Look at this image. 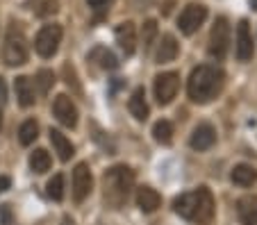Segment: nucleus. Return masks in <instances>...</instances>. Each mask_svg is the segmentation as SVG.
I'll use <instances>...</instances> for the list:
<instances>
[{
  "instance_id": "obj_1",
  "label": "nucleus",
  "mask_w": 257,
  "mask_h": 225,
  "mask_svg": "<svg viewBox=\"0 0 257 225\" xmlns=\"http://www.w3.org/2000/svg\"><path fill=\"white\" fill-rule=\"evenodd\" d=\"M223 78H225L223 71L216 69V66H209V64H203V66L194 69L189 78V87H187L189 98L198 105L209 103L223 89Z\"/></svg>"
},
{
  "instance_id": "obj_2",
  "label": "nucleus",
  "mask_w": 257,
  "mask_h": 225,
  "mask_svg": "<svg viewBox=\"0 0 257 225\" xmlns=\"http://www.w3.org/2000/svg\"><path fill=\"white\" fill-rule=\"evenodd\" d=\"M173 207L182 218L194 220V223H207L214 214V198L209 193V189L200 186V189L182 193L180 198H175Z\"/></svg>"
},
{
  "instance_id": "obj_3",
  "label": "nucleus",
  "mask_w": 257,
  "mask_h": 225,
  "mask_svg": "<svg viewBox=\"0 0 257 225\" xmlns=\"http://www.w3.org/2000/svg\"><path fill=\"white\" fill-rule=\"evenodd\" d=\"M135 184V171L127 166H114L102 175V196L112 209L125 205L130 189Z\"/></svg>"
},
{
  "instance_id": "obj_4",
  "label": "nucleus",
  "mask_w": 257,
  "mask_h": 225,
  "mask_svg": "<svg viewBox=\"0 0 257 225\" xmlns=\"http://www.w3.org/2000/svg\"><path fill=\"white\" fill-rule=\"evenodd\" d=\"M3 59L7 66H21L28 62V39L19 23H10L5 46H3Z\"/></svg>"
},
{
  "instance_id": "obj_5",
  "label": "nucleus",
  "mask_w": 257,
  "mask_h": 225,
  "mask_svg": "<svg viewBox=\"0 0 257 225\" xmlns=\"http://www.w3.org/2000/svg\"><path fill=\"white\" fill-rule=\"evenodd\" d=\"M230 50V23L228 19L218 16L212 25V32H209V55L214 59H223Z\"/></svg>"
},
{
  "instance_id": "obj_6",
  "label": "nucleus",
  "mask_w": 257,
  "mask_h": 225,
  "mask_svg": "<svg viewBox=\"0 0 257 225\" xmlns=\"http://www.w3.org/2000/svg\"><path fill=\"white\" fill-rule=\"evenodd\" d=\"M59 44H62V25L57 23H50V25H44L39 30V35L34 39V48L41 57H53L57 53Z\"/></svg>"
},
{
  "instance_id": "obj_7",
  "label": "nucleus",
  "mask_w": 257,
  "mask_h": 225,
  "mask_svg": "<svg viewBox=\"0 0 257 225\" xmlns=\"http://www.w3.org/2000/svg\"><path fill=\"white\" fill-rule=\"evenodd\" d=\"M205 19H207V7L200 5V3H191V5H187L185 10H182V14H180L178 28L182 35H194L196 30L205 23Z\"/></svg>"
},
{
  "instance_id": "obj_8",
  "label": "nucleus",
  "mask_w": 257,
  "mask_h": 225,
  "mask_svg": "<svg viewBox=\"0 0 257 225\" xmlns=\"http://www.w3.org/2000/svg\"><path fill=\"white\" fill-rule=\"evenodd\" d=\"M180 89V75L169 71V73H162L155 78V98L160 105H169L175 98V93Z\"/></svg>"
},
{
  "instance_id": "obj_9",
  "label": "nucleus",
  "mask_w": 257,
  "mask_h": 225,
  "mask_svg": "<svg viewBox=\"0 0 257 225\" xmlns=\"http://www.w3.org/2000/svg\"><path fill=\"white\" fill-rule=\"evenodd\" d=\"M91 186H93L91 168L87 164H78L75 171H73V198H75V202H82L91 193Z\"/></svg>"
},
{
  "instance_id": "obj_10",
  "label": "nucleus",
  "mask_w": 257,
  "mask_h": 225,
  "mask_svg": "<svg viewBox=\"0 0 257 225\" xmlns=\"http://www.w3.org/2000/svg\"><path fill=\"white\" fill-rule=\"evenodd\" d=\"M234 53H237L239 62H248V59H252L255 46H252V35H250V28H248V21H241V23L237 25V37H234Z\"/></svg>"
},
{
  "instance_id": "obj_11",
  "label": "nucleus",
  "mask_w": 257,
  "mask_h": 225,
  "mask_svg": "<svg viewBox=\"0 0 257 225\" xmlns=\"http://www.w3.org/2000/svg\"><path fill=\"white\" fill-rule=\"evenodd\" d=\"M53 112L57 116V121L66 127H75L78 125V107L73 105V100L68 96H57L55 98V105H53Z\"/></svg>"
},
{
  "instance_id": "obj_12",
  "label": "nucleus",
  "mask_w": 257,
  "mask_h": 225,
  "mask_svg": "<svg viewBox=\"0 0 257 225\" xmlns=\"http://www.w3.org/2000/svg\"><path fill=\"white\" fill-rule=\"evenodd\" d=\"M114 35H116V44L121 46V50L125 55H132L137 50V28H135V23L125 21V23L116 25Z\"/></svg>"
},
{
  "instance_id": "obj_13",
  "label": "nucleus",
  "mask_w": 257,
  "mask_h": 225,
  "mask_svg": "<svg viewBox=\"0 0 257 225\" xmlns=\"http://www.w3.org/2000/svg\"><path fill=\"white\" fill-rule=\"evenodd\" d=\"M214 141H216V130H214L209 123H200L194 132H191L189 143L194 150H207V148L214 146Z\"/></svg>"
},
{
  "instance_id": "obj_14",
  "label": "nucleus",
  "mask_w": 257,
  "mask_h": 225,
  "mask_svg": "<svg viewBox=\"0 0 257 225\" xmlns=\"http://www.w3.org/2000/svg\"><path fill=\"white\" fill-rule=\"evenodd\" d=\"M237 214L241 225H257V196H243L237 202Z\"/></svg>"
},
{
  "instance_id": "obj_15",
  "label": "nucleus",
  "mask_w": 257,
  "mask_h": 225,
  "mask_svg": "<svg viewBox=\"0 0 257 225\" xmlns=\"http://www.w3.org/2000/svg\"><path fill=\"white\" fill-rule=\"evenodd\" d=\"M137 205H139L141 211L151 214V211H155L157 207L162 205V196L155 189H151V186H141V189L137 191Z\"/></svg>"
},
{
  "instance_id": "obj_16",
  "label": "nucleus",
  "mask_w": 257,
  "mask_h": 225,
  "mask_svg": "<svg viewBox=\"0 0 257 225\" xmlns=\"http://www.w3.org/2000/svg\"><path fill=\"white\" fill-rule=\"evenodd\" d=\"M178 53H180V46H178V41H175V37L173 35L162 37V44H160V48H157V62L169 64L178 57Z\"/></svg>"
},
{
  "instance_id": "obj_17",
  "label": "nucleus",
  "mask_w": 257,
  "mask_h": 225,
  "mask_svg": "<svg viewBox=\"0 0 257 225\" xmlns=\"http://www.w3.org/2000/svg\"><path fill=\"white\" fill-rule=\"evenodd\" d=\"M127 107H130L132 116H135L137 121H146V118H148V103H146V91H144L141 87L132 91Z\"/></svg>"
},
{
  "instance_id": "obj_18",
  "label": "nucleus",
  "mask_w": 257,
  "mask_h": 225,
  "mask_svg": "<svg viewBox=\"0 0 257 225\" xmlns=\"http://www.w3.org/2000/svg\"><path fill=\"white\" fill-rule=\"evenodd\" d=\"M14 89H16V98H19V103L23 105V107L34 105V84H32V80L25 78V75H21V78H16Z\"/></svg>"
},
{
  "instance_id": "obj_19",
  "label": "nucleus",
  "mask_w": 257,
  "mask_h": 225,
  "mask_svg": "<svg viewBox=\"0 0 257 225\" xmlns=\"http://www.w3.org/2000/svg\"><path fill=\"white\" fill-rule=\"evenodd\" d=\"M50 141H53L55 152L59 155V159H62V162H68V159L73 157L75 148H73L71 139H66L62 132H59V130H50Z\"/></svg>"
},
{
  "instance_id": "obj_20",
  "label": "nucleus",
  "mask_w": 257,
  "mask_h": 225,
  "mask_svg": "<svg viewBox=\"0 0 257 225\" xmlns=\"http://www.w3.org/2000/svg\"><path fill=\"white\" fill-rule=\"evenodd\" d=\"M25 7H28V10L32 12L34 16H41V19H46V16L57 14L59 0H25Z\"/></svg>"
},
{
  "instance_id": "obj_21",
  "label": "nucleus",
  "mask_w": 257,
  "mask_h": 225,
  "mask_svg": "<svg viewBox=\"0 0 257 225\" xmlns=\"http://www.w3.org/2000/svg\"><path fill=\"white\" fill-rule=\"evenodd\" d=\"M232 182L239 186H252L257 182V171L248 164H239L232 171Z\"/></svg>"
},
{
  "instance_id": "obj_22",
  "label": "nucleus",
  "mask_w": 257,
  "mask_h": 225,
  "mask_svg": "<svg viewBox=\"0 0 257 225\" xmlns=\"http://www.w3.org/2000/svg\"><path fill=\"white\" fill-rule=\"evenodd\" d=\"M30 168L34 173H46L50 168V155L44 148H37V150L30 155Z\"/></svg>"
},
{
  "instance_id": "obj_23",
  "label": "nucleus",
  "mask_w": 257,
  "mask_h": 225,
  "mask_svg": "<svg viewBox=\"0 0 257 225\" xmlns=\"http://www.w3.org/2000/svg\"><path fill=\"white\" fill-rule=\"evenodd\" d=\"M153 134H155V139L160 143H171L173 141V123L171 121H157L155 127H153Z\"/></svg>"
},
{
  "instance_id": "obj_24",
  "label": "nucleus",
  "mask_w": 257,
  "mask_h": 225,
  "mask_svg": "<svg viewBox=\"0 0 257 225\" xmlns=\"http://www.w3.org/2000/svg\"><path fill=\"white\" fill-rule=\"evenodd\" d=\"M37 137H39V125L34 121H25L23 125L19 127V141L23 143V146H30Z\"/></svg>"
},
{
  "instance_id": "obj_25",
  "label": "nucleus",
  "mask_w": 257,
  "mask_h": 225,
  "mask_svg": "<svg viewBox=\"0 0 257 225\" xmlns=\"http://www.w3.org/2000/svg\"><path fill=\"white\" fill-rule=\"evenodd\" d=\"M91 59H100V66L102 69H107V71H114L118 66V59L114 57L109 50H105V48H96L91 55H89Z\"/></svg>"
},
{
  "instance_id": "obj_26",
  "label": "nucleus",
  "mask_w": 257,
  "mask_h": 225,
  "mask_svg": "<svg viewBox=\"0 0 257 225\" xmlns=\"http://www.w3.org/2000/svg\"><path fill=\"white\" fill-rule=\"evenodd\" d=\"M157 37V23L155 21H146L144 30H141V39H144V50H151L153 41Z\"/></svg>"
},
{
  "instance_id": "obj_27",
  "label": "nucleus",
  "mask_w": 257,
  "mask_h": 225,
  "mask_svg": "<svg viewBox=\"0 0 257 225\" xmlns=\"http://www.w3.org/2000/svg\"><path fill=\"white\" fill-rule=\"evenodd\" d=\"M48 196L53 198V200H62L64 198V177L62 175H53V180L48 182Z\"/></svg>"
},
{
  "instance_id": "obj_28",
  "label": "nucleus",
  "mask_w": 257,
  "mask_h": 225,
  "mask_svg": "<svg viewBox=\"0 0 257 225\" xmlns=\"http://www.w3.org/2000/svg\"><path fill=\"white\" fill-rule=\"evenodd\" d=\"M37 84H39V91L41 93H48L50 91V87L55 84V75H53V71H39L37 73Z\"/></svg>"
},
{
  "instance_id": "obj_29",
  "label": "nucleus",
  "mask_w": 257,
  "mask_h": 225,
  "mask_svg": "<svg viewBox=\"0 0 257 225\" xmlns=\"http://www.w3.org/2000/svg\"><path fill=\"white\" fill-rule=\"evenodd\" d=\"M87 3H89V7H91V10L98 12V10H102V7H105L109 0H87Z\"/></svg>"
},
{
  "instance_id": "obj_30",
  "label": "nucleus",
  "mask_w": 257,
  "mask_h": 225,
  "mask_svg": "<svg viewBox=\"0 0 257 225\" xmlns=\"http://www.w3.org/2000/svg\"><path fill=\"white\" fill-rule=\"evenodd\" d=\"M10 184H12V180L7 175H0V193H5L7 189H10Z\"/></svg>"
},
{
  "instance_id": "obj_31",
  "label": "nucleus",
  "mask_w": 257,
  "mask_h": 225,
  "mask_svg": "<svg viewBox=\"0 0 257 225\" xmlns=\"http://www.w3.org/2000/svg\"><path fill=\"white\" fill-rule=\"evenodd\" d=\"M7 100V87H5V80L0 78V103H5Z\"/></svg>"
},
{
  "instance_id": "obj_32",
  "label": "nucleus",
  "mask_w": 257,
  "mask_h": 225,
  "mask_svg": "<svg viewBox=\"0 0 257 225\" xmlns=\"http://www.w3.org/2000/svg\"><path fill=\"white\" fill-rule=\"evenodd\" d=\"M62 225H75V223H73V218H71V216H64Z\"/></svg>"
},
{
  "instance_id": "obj_33",
  "label": "nucleus",
  "mask_w": 257,
  "mask_h": 225,
  "mask_svg": "<svg viewBox=\"0 0 257 225\" xmlns=\"http://www.w3.org/2000/svg\"><path fill=\"white\" fill-rule=\"evenodd\" d=\"M250 7L252 10H257V0H250Z\"/></svg>"
},
{
  "instance_id": "obj_34",
  "label": "nucleus",
  "mask_w": 257,
  "mask_h": 225,
  "mask_svg": "<svg viewBox=\"0 0 257 225\" xmlns=\"http://www.w3.org/2000/svg\"><path fill=\"white\" fill-rule=\"evenodd\" d=\"M0 127H3V112H0Z\"/></svg>"
}]
</instances>
